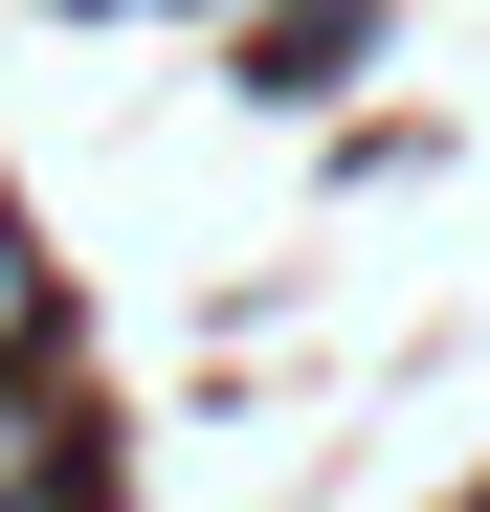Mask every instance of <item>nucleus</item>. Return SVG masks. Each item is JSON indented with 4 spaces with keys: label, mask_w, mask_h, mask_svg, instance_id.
Instances as JSON below:
<instances>
[{
    "label": "nucleus",
    "mask_w": 490,
    "mask_h": 512,
    "mask_svg": "<svg viewBox=\"0 0 490 512\" xmlns=\"http://www.w3.org/2000/svg\"><path fill=\"white\" fill-rule=\"evenodd\" d=\"M45 490H90V468H67V423H45L23 379H0V512H45Z\"/></svg>",
    "instance_id": "f257e3e1"
},
{
    "label": "nucleus",
    "mask_w": 490,
    "mask_h": 512,
    "mask_svg": "<svg viewBox=\"0 0 490 512\" xmlns=\"http://www.w3.org/2000/svg\"><path fill=\"white\" fill-rule=\"evenodd\" d=\"M23 357H45V245L0 223V379H23Z\"/></svg>",
    "instance_id": "f03ea898"
},
{
    "label": "nucleus",
    "mask_w": 490,
    "mask_h": 512,
    "mask_svg": "<svg viewBox=\"0 0 490 512\" xmlns=\"http://www.w3.org/2000/svg\"><path fill=\"white\" fill-rule=\"evenodd\" d=\"M45 512H90V490H45Z\"/></svg>",
    "instance_id": "7ed1b4c3"
}]
</instances>
